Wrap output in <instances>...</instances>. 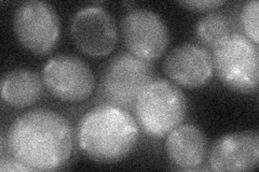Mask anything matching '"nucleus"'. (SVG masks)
I'll return each instance as SVG.
<instances>
[{"mask_svg": "<svg viewBox=\"0 0 259 172\" xmlns=\"http://www.w3.org/2000/svg\"><path fill=\"white\" fill-rule=\"evenodd\" d=\"M257 132L230 133L220 137L209 152V167L214 171H247L258 165Z\"/></svg>", "mask_w": 259, "mask_h": 172, "instance_id": "nucleus-11", "label": "nucleus"}, {"mask_svg": "<svg viewBox=\"0 0 259 172\" xmlns=\"http://www.w3.org/2000/svg\"><path fill=\"white\" fill-rule=\"evenodd\" d=\"M13 29L20 43L36 54H48L58 43L61 31L59 14L41 0H28L16 7Z\"/></svg>", "mask_w": 259, "mask_h": 172, "instance_id": "nucleus-6", "label": "nucleus"}, {"mask_svg": "<svg viewBox=\"0 0 259 172\" xmlns=\"http://www.w3.org/2000/svg\"><path fill=\"white\" fill-rule=\"evenodd\" d=\"M70 34L80 51L101 57L112 52L118 42V28L113 16L96 5L79 9L72 16Z\"/></svg>", "mask_w": 259, "mask_h": 172, "instance_id": "nucleus-9", "label": "nucleus"}, {"mask_svg": "<svg viewBox=\"0 0 259 172\" xmlns=\"http://www.w3.org/2000/svg\"><path fill=\"white\" fill-rule=\"evenodd\" d=\"M196 36L204 46L214 47L218 43L232 34L231 21L225 13L209 12L197 22Z\"/></svg>", "mask_w": 259, "mask_h": 172, "instance_id": "nucleus-14", "label": "nucleus"}, {"mask_svg": "<svg viewBox=\"0 0 259 172\" xmlns=\"http://www.w3.org/2000/svg\"><path fill=\"white\" fill-rule=\"evenodd\" d=\"M133 109L144 133L161 138L182 124L187 116L188 103L176 84L156 79L143 89Z\"/></svg>", "mask_w": 259, "mask_h": 172, "instance_id": "nucleus-3", "label": "nucleus"}, {"mask_svg": "<svg viewBox=\"0 0 259 172\" xmlns=\"http://www.w3.org/2000/svg\"><path fill=\"white\" fill-rule=\"evenodd\" d=\"M121 31L128 52L145 61L158 59L168 45L166 23L145 8L130 10L121 21Z\"/></svg>", "mask_w": 259, "mask_h": 172, "instance_id": "nucleus-8", "label": "nucleus"}, {"mask_svg": "<svg viewBox=\"0 0 259 172\" xmlns=\"http://www.w3.org/2000/svg\"><path fill=\"white\" fill-rule=\"evenodd\" d=\"M163 70L174 84L185 88H198L212 79L214 64L212 54L203 45L183 43L168 52Z\"/></svg>", "mask_w": 259, "mask_h": 172, "instance_id": "nucleus-10", "label": "nucleus"}, {"mask_svg": "<svg viewBox=\"0 0 259 172\" xmlns=\"http://www.w3.org/2000/svg\"><path fill=\"white\" fill-rule=\"evenodd\" d=\"M224 4L225 3L222 0H187V2H180V5L193 11H212Z\"/></svg>", "mask_w": 259, "mask_h": 172, "instance_id": "nucleus-16", "label": "nucleus"}, {"mask_svg": "<svg viewBox=\"0 0 259 172\" xmlns=\"http://www.w3.org/2000/svg\"><path fill=\"white\" fill-rule=\"evenodd\" d=\"M42 77L28 68L7 71L0 83L3 100L13 108H26L42 95Z\"/></svg>", "mask_w": 259, "mask_h": 172, "instance_id": "nucleus-13", "label": "nucleus"}, {"mask_svg": "<svg viewBox=\"0 0 259 172\" xmlns=\"http://www.w3.org/2000/svg\"><path fill=\"white\" fill-rule=\"evenodd\" d=\"M14 158L31 171H51L65 165L74 150L69 121L51 109L37 108L16 118L7 133Z\"/></svg>", "mask_w": 259, "mask_h": 172, "instance_id": "nucleus-1", "label": "nucleus"}, {"mask_svg": "<svg viewBox=\"0 0 259 172\" xmlns=\"http://www.w3.org/2000/svg\"><path fill=\"white\" fill-rule=\"evenodd\" d=\"M0 171H31L23 162L12 157H3L0 160Z\"/></svg>", "mask_w": 259, "mask_h": 172, "instance_id": "nucleus-17", "label": "nucleus"}, {"mask_svg": "<svg viewBox=\"0 0 259 172\" xmlns=\"http://www.w3.org/2000/svg\"><path fill=\"white\" fill-rule=\"evenodd\" d=\"M258 0H249L242 7L240 20L244 36L258 45Z\"/></svg>", "mask_w": 259, "mask_h": 172, "instance_id": "nucleus-15", "label": "nucleus"}, {"mask_svg": "<svg viewBox=\"0 0 259 172\" xmlns=\"http://www.w3.org/2000/svg\"><path fill=\"white\" fill-rule=\"evenodd\" d=\"M139 126L127 110L101 104L81 118L77 142L84 156L99 162H116L127 157L139 141Z\"/></svg>", "mask_w": 259, "mask_h": 172, "instance_id": "nucleus-2", "label": "nucleus"}, {"mask_svg": "<svg viewBox=\"0 0 259 172\" xmlns=\"http://www.w3.org/2000/svg\"><path fill=\"white\" fill-rule=\"evenodd\" d=\"M42 81L53 97L70 102L87 99L95 86L90 66L82 59L70 54L51 57L44 66Z\"/></svg>", "mask_w": 259, "mask_h": 172, "instance_id": "nucleus-7", "label": "nucleus"}, {"mask_svg": "<svg viewBox=\"0 0 259 172\" xmlns=\"http://www.w3.org/2000/svg\"><path fill=\"white\" fill-rule=\"evenodd\" d=\"M153 80L151 65L132 53L116 55L101 78L100 95L109 104L133 109L143 89Z\"/></svg>", "mask_w": 259, "mask_h": 172, "instance_id": "nucleus-5", "label": "nucleus"}, {"mask_svg": "<svg viewBox=\"0 0 259 172\" xmlns=\"http://www.w3.org/2000/svg\"><path fill=\"white\" fill-rule=\"evenodd\" d=\"M165 151L178 169L197 170L206 158L207 139L197 125L181 124L167 134Z\"/></svg>", "mask_w": 259, "mask_h": 172, "instance_id": "nucleus-12", "label": "nucleus"}, {"mask_svg": "<svg viewBox=\"0 0 259 172\" xmlns=\"http://www.w3.org/2000/svg\"><path fill=\"white\" fill-rule=\"evenodd\" d=\"M258 45L244 35L232 32L213 47L217 77L227 87L241 94L257 91L259 82Z\"/></svg>", "mask_w": 259, "mask_h": 172, "instance_id": "nucleus-4", "label": "nucleus"}]
</instances>
